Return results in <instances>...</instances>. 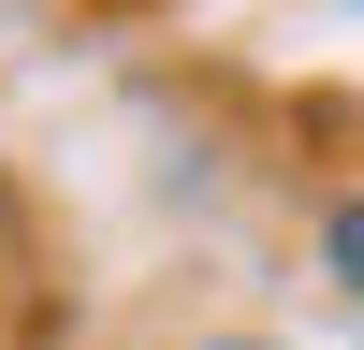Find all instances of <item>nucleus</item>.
Returning a JSON list of instances; mask_svg holds the SVG:
<instances>
[{
  "label": "nucleus",
  "instance_id": "1",
  "mask_svg": "<svg viewBox=\"0 0 364 350\" xmlns=\"http://www.w3.org/2000/svg\"><path fill=\"white\" fill-rule=\"evenodd\" d=\"M321 277L364 307V190H336V204H321Z\"/></svg>",
  "mask_w": 364,
  "mask_h": 350
}]
</instances>
